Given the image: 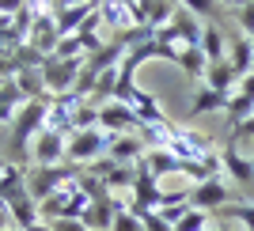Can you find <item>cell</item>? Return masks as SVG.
Returning <instances> with one entry per match:
<instances>
[{"instance_id": "cell-1", "label": "cell", "mask_w": 254, "mask_h": 231, "mask_svg": "<svg viewBox=\"0 0 254 231\" xmlns=\"http://www.w3.org/2000/svg\"><path fill=\"white\" fill-rule=\"evenodd\" d=\"M46 117H50V99H34V103H23L19 114H15V121H11V163H19L23 159H31V152H27V144H34V137L46 129Z\"/></svg>"}, {"instance_id": "cell-2", "label": "cell", "mask_w": 254, "mask_h": 231, "mask_svg": "<svg viewBox=\"0 0 254 231\" xmlns=\"http://www.w3.org/2000/svg\"><path fill=\"white\" fill-rule=\"evenodd\" d=\"M106 152H110V133H103V129H80V133L68 137V152H64V159H68L72 167L87 171L91 163L106 159Z\"/></svg>"}, {"instance_id": "cell-3", "label": "cell", "mask_w": 254, "mask_h": 231, "mask_svg": "<svg viewBox=\"0 0 254 231\" xmlns=\"http://www.w3.org/2000/svg\"><path fill=\"white\" fill-rule=\"evenodd\" d=\"M84 174L80 167H72V163H57V167H31L27 171V189H31L34 201H46L50 193H57L61 186H68V182H76Z\"/></svg>"}, {"instance_id": "cell-4", "label": "cell", "mask_w": 254, "mask_h": 231, "mask_svg": "<svg viewBox=\"0 0 254 231\" xmlns=\"http://www.w3.org/2000/svg\"><path fill=\"white\" fill-rule=\"evenodd\" d=\"M99 129H103V133H110V137H126V133H140V129H144V121H140V114H137L129 103L106 99V103L99 106Z\"/></svg>"}, {"instance_id": "cell-5", "label": "cell", "mask_w": 254, "mask_h": 231, "mask_svg": "<svg viewBox=\"0 0 254 231\" xmlns=\"http://www.w3.org/2000/svg\"><path fill=\"white\" fill-rule=\"evenodd\" d=\"M133 197H129V212H137V216H144V212H156L159 205H163V186H159V178L148 171V163L140 159L137 163V182H133V189H129Z\"/></svg>"}, {"instance_id": "cell-6", "label": "cell", "mask_w": 254, "mask_h": 231, "mask_svg": "<svg viewBox=\"0 0 254 231\" xmlns=\"http://www.w3.org/2000/svg\"><path fill=\"white\" fill-rule=\"evenodd\" d=\"M84 61H87V57H76V61H64V57H46L42 76H46V87H50V99H53V95L72 91L76 80H80V72H84Z\"/></svg>"}, {"instance_id": "cell-7", "label": "cell", "mask_w": 254, "mask_h": 231, "mask_svg": "<svg viewBox=\"0 0 254 231\" xmlns=\"http://www.w3.org/2000/svg\"><path fill=\"white\" fill-rule=\"evenodd\" d=\"M232 186L224 178H205V182H193L190 189V209L197 212H220L224 205H232Z\"/></svg>"}, {"instance_id": "cell-8", "label": "cell", "mask_w": 254, "mask_h": 231, "mask_svg": "<svg viewBox=\"0 0 254 231\" xmlns=\"http://www.w3.org/2000/svg\"><path fill=\"white\" fill-rule=\"evenodd\" d=\"M34 152H31V167H57V163H68L64 152H68V137L53 133V129H42L34 137Z\"/></svg>"}, {"instance_id": "cell-9", "label": "cell", "mask_w": 254, "mask_h": 231, "mask_svg": "<svg viewBox=\"0 0 254 231\" xmlns=\"http://www.w3.org/2000/svg\"><path fill=\"white\" fill-rule=\"evenodd\" d=\"M220 167H224V174H228L232 182L254 189V159L251 156H239V144L228 140V144L220 148Z\"/></svg>"}, {"instance_id": "cell-10", "label": "cell", "mask_w": 254, "mask_h": 231, "mask_svg": "<svg viewBox=\"0 0 254 231\" xmlns=\"http://www.w3.org/2000/svg\"><path fill=\"white\" fill-rule=\"evenodd\" d=\"M99 15H103V31L122 34V31H129V27H140L133 4H126V0H103V4H99Z\"/></svg>"}, {"instance_id": "cell-11", "label": "cell", "mask_w": 254, "mask_h": 231, "mask_svg": "<svg viewBox=\"0 0 254 231\" xmlns=\"http://www.w3.org/2000/svg\"><path fill=\"white\" fill-rule=\"evenodd\" d=\"M228 64H232L235 80H247V76L254 72V42H251V34L232 38V46H228Z\"/></svg>"}, {"instance_id": "cell-12", "label": "cell", "mask_w": 254, "mask_h": 231, "mask_svg": "<svg viewBox=\"0 0 254 231\" xmlns=\"http://www.w3.org/2000/svg\"><path fill=\"white\" fill-rule=\"evenodd\" d=\"M144 140L137 137V133H126V137H110V152L106 156L114 159V163H126V167H133V163H140L144 159Z\"/></svg>"}, {"instance_id": "cell-13", "label": "cell", "mask_w": 254, "mask_h": 231, "mask_svg": "<svg viewBox=\"0 0 254 231\" xmlns=\"http://www.w3.org/2000/svg\"><path fill=\"white\" fill-rule=\"evenodd\" d=\"M171 31L179 34L182 50H186V46H201V38H205L201 19H197V15H190L186 8H179V11H175V19H171Z\"/></svg>"}, {"instance_id": "cell-14", "label": "cell", "mask_w": 254, "mask_h": 231, "mask_svg": "<svg viewBox=\"0 0 254 231\" xmlns=\"http://www.w3.org/2000/svg\"><path fill=\"white\" fill-rule=\"evenodd\" d=\"M31 189H27V167H19V163H11L4 174H0V201H19V197H27Z\"/></svg>"}, {"instance_id": "cell-15", "label": "cell", "mask_w": 254, "mask_h": 231, "mask_svg": "<svg viewBox=\"0 0 254 231\" xmlns=\"http://www.w3.org/2000/svg\"><path fill=\"white\" fill-rule=\"evenodd\" d=\"M95 8H99V4H87V0L68 4V8H57V31H61V38H68V34L80 31V23H84Z\"/></svg>"}, {"instance_id": "cell-16", "label": "cell", "mask_w": 254, "mask_h": 231, "mask_svg": "<svg viewBox=\"0 0 254 231\" xmlns=\"http://www.w3.org/2000/svg\"><path fill=\"white\" fill-rule=\"evenodd\" d=\"M34 224H42V209H38V201H34L31 193L19 197V201H11V228L31 231Z\"/></svg>"}, {"instance_id": "cell-17", "label": "cell", "mask_w": 254, "mask_h": 231, "mask_svg": "<svg viewBox=\"0 0 254 231\" xmlns=\"http://www.w3.org/2000/svg\"><path fill=\"white\" fill-rule=\"evenodd\" d=\"M228 99L232 95H220V91H212V87H197L193 91V106H190V117H201V114H212V110H228Z\"/></svg>"}, {"instance_id": "cell-18", "label": "cell", "mask_w": 254, "mask_h": 231, "mask_svg": "<svg viewBox=\"0 0 254 231\" xmlns=\"http://www.w3.org/2000/svg\"><path fill=\"white\" fill-rule=\"evenodd\" d=\"M205 87H212V91H220V95H235L239 80H235L232 64H228V61H216V64H209V72H205Z\"/></svg>"}, {"instance_id": "cell-19", "label": "cell", "mask_w": 254, "mask_h": 231, "mask_svg": "<svg viewBox=\"0 0 254 231\" xmlns=\"http://www.w3.org/2000/svg\"><path fill=\"white\" fill-rule=\"evenodd\" d=\"M228 38H224V27H216V23H209L205 27V38H201V53L209 57V64L216 61H228Z\"/></svg>"}, {"instance_id": "cell-20", "label": "cell", "mask_w": 254, "mask_h": 231, "mask_svg": "<svg viewBox=\"0 0 254 231\" xmlns=\"http://www.w3.org/2000/svg\"><path fill=\"white\" fill-rule=\"evenodd\" d=\"M179 68L190 80H205V72H209V57L201 53V46H186V50L179 53Z\"/></svg>"}, {"instance_id": "cell-21", "label": "cell", "mask_w": 254, "mask_h": 231, "mask_svg": "<svg viewBox=\"0 0 254 231\" xmlns=\"http://www.w3.org/2000/svg\"><path fill=\"white\" fill-rule=\"evenodd\" d=\"M224 114H228V125H243L247 117H254V99L251 95H243V91H235L232 99H228V110H224Z\"/></svg>"}, {"instance_id": "cell-22", "label": "cell", "mask_w": 254, "mask_h": 231, "mask_svg": "<svg viewBox=\"0 0 254 231\" xmlns=\"http://www.w3.org/2000/svg\"><path fill=\"white\" fill-rule=\"evenodd\" d=\"M175 4L186 8L190 15H197V19H212V23L224 19V4L220 0H175Z\"/></svg>"}, {"instance_id": "cell-23", "label": "cell", "mask_w": 254, "mask_h": 231, "mask_svg": "<svg viewBox=\"0 0 254 231\" xmlns=\"http://www.w3.org/2000/svg\"><path fill=\"white\" fill-rule=\"evenodd\" d=\"M103 182H106V189H110V193H114V189H133V182H137V163H133V167L114 163V167L103 174Z\"/></svg>"}, {"instance_id": "cell-24", "label": "cell", "mask_w": 254, "mask_h": 231, "mask_svg": "<svg viewBox=\"0 0 254 231\" xmlns=\"http://www.w3.org/2000/svg\"><path fill=\"white\" fill-rule=\"evenodd\" d=\"M216 216H228V220H239L247 231H254V201H232V205H224Z\"/></svg>"}, {"instance_id": "cell-25", "label": "cell", "mask_w": 254, "mask_h": 231, "mask_svg": "<svg viewBox=\"0 0 254 231\" xmlns=\"http://www.w3.org/2000/svg\"><path fill=\"white\" fill-rule=\"evenodd\" d=\"M80 129H99V106L84 103L80 110H76V117H72V133H80Z\"/></svg>"}, {"instance_id": "cell-26", "label": "cell", "mask_w": 254, "mask_h": 231, "mask_svg": "<svg viewBox=\"0 0 254 231\" xmlns=\"http://www.w3.org/2000/svg\"><path fill=\"white\" fill-rule=\"evenodd\" d=\"M205 228H209V212H197V209H186V216L175 224V231H205Z\"/></svg>"}, {"instance_id": "cell-27", "label": "cell", "mask_w": 254, "mask_h": 231, "mask_svg": "<svg viewBox=\"0 0 254 231\" xmlns=\"http://www.w3.org/2000/svg\"><path fill=\"white\" fill-rule=\"evenodd\" d=\"M118 80H122V64H118V68H106V72L99 76L95 95H103V99H114V87H118Z\"/></svg>"}, {"instance_id": "cell-28", "label": "cell", "mask_w": 254, "mask_h": 231, "mask_svg": "<svg viewBox=\"0 0 254 231\" xmlns=\"http://www.w3.org/2000/svg\"><path fill=\"white\" fill-rule=\"evenodd\" d=\"M53 57L76 61V57H87V53H84V46H80V38H76V34H68V38H61V42H57V53H53Z\"/></svg>"}, {"instance_id": "cell-29", "label": "cell", "mask_w": 254, "mask_h": 231, "mask_svg": "<svg viewBox=\"0 0 254 231\" xmlns=\"http://www.w3.org/2000/svg\"><path fill=\"white\" fill-rule=\"evenodd\" d=\"M110 231H144V220H140V216H137V212H118V216H114V228H110Z\"/></svg>"}, {"instance_id": "cell-30", "label": "cell", "mask_w": 254, "mask_h": 231, "mask_svg": "<svg viewBox=\"0 0 254 231\" xmlns=\"http://www.w3.org/2000/svg\"><path fill=\"white\" fill-rule=\"evenodd\" d=\"M235 23H239V31H243V34H254V4L235 8Z\"/></svg>"}, {"instance_id": "cell-31", "label": "cell", "mask_w": 254, "mask_h": 231, "mask_svg": "<svg viewBox=\"0 0 254 231\" xmlns=\"http://www.w3.org/2000/svg\"><path fill=\"white\" fill-rule=\"evenodd\" d=\"M140 220H144V231H175L167 220H163V216H159V212H144Z\"/></svg>"}, {"instance_id": "cell-32", "label": "cell", "mask_w": 254, "mask_h": 231, "mask_svg": "<svg viewBox=\"0 0 254 231\" xmlns=\"http://www.w3.org/2000/svg\"><path fill=\"white\" fill-rule=\"evenodd\" d=\"M50 228H53V231H91L84 220H72V216H61V220H53Z\"/></svg>"}, {"instance_id": "cell-33", "label": "cell", "mask_w": 254, "mask_h": 231, "mask_svg": "<svg viewBox=\"0 0 254 231\" xmlns=\"http://www.w3.org/2000/svg\"><path fill=\"white\" fill-rule=\"evenodd\" d=\"M251 137H254V117H247L243 125L232 129V137H228V140H232V144H239V140H251Z\"/></svg>"}, {"instance_id": "cell-34", "label": "cell", "mask_w": 254, "mask_h": 231, "mask_svg": "<svg viewBox=\"0 0 254 231\" xmlns=\"http://www.w3.org/2000/svg\"><path fill=\"white\" fill-rule=\"evenodd\" d=\"M4 228H11V205L8 201H0V231Z\"/></svg>"}, {"instance_id": "cell-35", "label": "cell", "mask_w": 254, "mask_h": 231, "mask_svg": "<svg viewBox=\"0 0 254 231\" xmlns=\"http://www.w3.org/2000/svg\"><path fill=\"white\" fill-rule=\"evenodd\" d=\"M235 91H243V95H251V99H254V72L247 76V80H239V87H235Z\"/></svg>"}, {"instance_id": "cell-36", "label": "cell", "mask_w": 254, "mask_h": 231, "mask_svg": "<svg viewBox=\"0 0 254 231\" xmlns=\"http://www.w3.org/2000/svg\"><path fill=\"white\" fill-rule=\"evenodd\" d=\"M31 231H53V228H50V224H46V220H42V224H34V228H31Z\"/></svg>"}, {"instance_id": "cell-37", "label": "cell", "mask_w": 254, "mask_h": 231, "mask_svg": "<svg viewBox=\"0 0 254 231\" xmlns=\"http://www.w3.org/2000/svg\"><path fill=\"white\" fill-rule=\"evenodd\" d=\"M8 167H11V159H4V156H0V174H4Z\"/></svg>"}, {"instance_id": "cell-38", "label": "cell", "mask_w": 254, "mask_h": 231, "mask_svg": "<svg viewBox=\"0 0 254 231\" xmlns=\"http://www.w3.org/2000/svg\"><path fill=\"white\" fill-rule=\"evenodd\" d=\"M228 4H235V8H243V4H254V0H228Z\"/></svg>"}, {"instance_id": "cell-39", "label": "cell", "mask_w": 254, "mask_h": 231, "mask_svg": "<svg viewBox=\"0 0 254 231\" xmlns=\"http://www.w3.org/2000/svg\"><path fill=\"white\" fill-rule=\"evenodd\" d=\"M205 231H224V228H205Z\"/></svg>"}, {"instance_id": "cell-40", "label": "cell", "mask_w": 254, "mask_h": 231, "mask_svg": "<svg viewBox=\"0 0 254 231\" xmlns=\"http://www.w3.org/2000/svg\"><path fill=\"white\" fill-rule=\"evenodd\" d=\"M87 4H103V0H87Z\"/></svg>"}, {"instance_id": "cell-41", "label": "cell", "mask_w": 254, "mask_h": 231, "mask_svg": "<svg viewBox=\"0 0 254 231\" xmlns=\"http://www.w3.org/2000/svg\"><path fill=\"white\" fill-rule=\"evenodd\" d=\"M126 4H137V0H126Z\"/></svg>"}, {"instance_id": "cell-42", "label": "cell", "mask_w": 254, "mask_h": 231, "mask_svg": "<svg viewBox=\"0 0 254 231\" xmlns=\"http://www.w3.org/2000/svg\"><path fill=\"white\" fill-rule=\"evenodd\" d=\"M251 159H254V156H251Z\"/></svg>"}]
</instances>
